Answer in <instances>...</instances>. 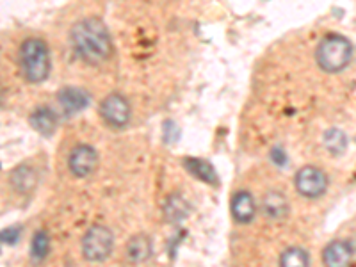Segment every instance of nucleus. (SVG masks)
Segmentation results:
<instances>
[{
    "mask_svg": "<svg viewBox=\"0 0 356 267\" xmlns=\"http://www.w3.org/2000/svg\"><path fill=\"white\" fill-rule=\"evenodd\" d=\"M70 40L75 54L89 65L107 61L113 52L109 31L98 18H84L77 22L70 33Z\"/></svg>",
    "mask_w": 356,
    "mask_h": 267,
    "instance_id": "obj_1",
    "label": "nucleus"
},
{
    "mask_svg": "<svg viewBox=\"0 0 356 267\" xmlns=\"http://www.w3.org/2000/svg\"><path fill=\"white\" fill-rule=\"evenodd\" d=\"M20 65L29 82L40 84L50 73L49 47L40 38H29L20 47Z\"/></svg>",
    "mask_w": 356,
    "mask_h": 267,
    "instance_id": "obj_2",
    "label": "nucleus"
},
{
    "mask_svg": "<svg viewBox=\"0 0 356 267\" xmlns=\"http://www.w3.org/2000/svg\"><path fill=\"white\" fill-rule=\"evenodd\" d=\"M353 59V47L348 38L328 34L321 40L316 50V61L324 72L339 73L349 66Z\"/></svg>",
    "mask_w": 356,
    "mask_h": 267,
    "instance_id": "obj_3",
    "label": "nucleus"
},
{
    "mask_svg": "<svg viewBox=\"0 0 356 267\" xmlns=\"http://www.w3.org/2000/svg\"><path fill=\"white\" fill-rule=\"evenodd\" d=\"M82 255L89 262H104L111 257L114 248V237L107 227L95 225L82 237Z\"/></svg>",
    "mask_w": 356,
    "mask_h": 267,
    "instance_id": "obj_4",
    "label": "nucleus"
},
{
    "mask_svg": "<svg viewBox=\"0 0 356 267\" xmlns=\"http://www.w3.org/2000/svg\"><path fill=\"white\" fill-rule=\"evenodd\" d=\"M294 186L303 198L316 200L323 196L328 189V177L319 168L305 166L296 173Z\"/></svg>",
    "mask_w": 356,
    "mask_h": 267,
    "instance_id": "obj_5",
    "label": "nucleus"
},
{
    "mask_svg": "<svg viewBox=\"0 0 356 267\" xmlns=\"http://www.w3.org/2000/svg\"><path fill=\"white\" fill-rule=\"evenodd\" d=\"M100 114L104 122L113 129H123L130 120V106L129 102L122 95L113 93L106 97L100 104Z\"/></svg>",
    "mask_w": 356,
    "mask_h": 267,
    "instance_id": "obj_6",
    "label": "nucleus"
},
{
    "mask_svg": "<svg viewBox=\"0 0 356 267\" xmlns=\"http://www.w3.org/2000/svg\"><path fill=\"white\" fill-rule=\"evenodd\" d=\"M97 152L93 146L77 145L68 155V168L72 175L79 178H86L97 170Z\"/></svg>",
    "mask_w": 356,
    "mask_h": 267,
    "instance_id": "obj_7",
    "label": "nucleus"
},
{
    "mask_svg": "<svg viewBox=\"0 0 356 267\" xmlns=\"http://www.w3.org/2000/svg\"><path fill=\"white\" fill-rule=\"evenodd\" d=\"M353 262V248L346 241H332L323 250L324 267H349Z\"/></svg>",
    "mask_w": 356,
    "mask_h": 267,
    "instance_id": "obj_8",
    "label": "nucleus"
},
{
    "mask_svg": "<svg viewBox=\"0 0 356 267\" xmlns=\"http://www.w3.org/2000/svg\"><path fill=\"white\" fill-rule=\"evenodd\" d=\"M257 214L255 200L248 191H239L232 198V216L239 225H250Z\"/></svg>",
    "mask_w": 356,
    "mask_h": 267,
    "instance_id": "obj_9",
    "label": "nucleus"
},
{
    "mask_svg": "<svg viewBox=\"0 0 356 267\" xmlns=\"http://www.w3.org/2000/svg\"><path fill=\"white\" fill-rule=\"evenodd\" d=\"M262 212L271 221H282L289 214V202L280 191H267L262 198Z\"/></svg>",
    "mask_w": 356,
    "mask_h": 267,
    "instance_id": "obj_10",
    "label": "nucleus"
},
{
    "mask_svg": "<svg viewBox=\"0 0 356 267\" xmlns=\"http://www.w3.org/2000/svg\"><path fill=\"white\" fill-rule=\"evenodd\" d=\"M152 251H154V244H152V239L148 235H134L129 244H127V260L134 266H139V264H145L150 260Z\"/></svg>",
    "mask_w": 356,
    "mask_h": 267,
    "instance_id": "obj_11",
    "label": "nucleus"
},
{
    "mask_svg": "<svg viewBox=\"0 0 356 267\" xmlns=\"http://www.w3.org/2000/svg\"><path fill=\"white\" fill-rule=\"evenodd\" d=\"M57 100L63 106L65 113L68 114H75L89 106L88 93L77 88H63L57 95Z\"/></svg>",
    "mask_w": 356,
    "mask_h": 267,
    "instance_id": "obj_12",
    "label": "nucleus"
},
{
    "mask_svg": "<svg viewBox=\"0 0 356 267\" xmlns=\"http://www.w3.org/2000/svg\"><path fill=\"white\" fill-rule=\"evenodd\" d=\"M184 166L189 171L193 177H196L198 180L205 184H211L216 186L218 184V173H216L214 166H212L209 161H202V159H184Z\"/></svg>",
    "mask_w": 356,
    "mask_h": 267,
    "instance_id": "obj_13",
    "label": "nucleus"
},
{
    "mask_svg": "<svg viewBox=\"0 0 356 267\" xmlns=\"http://www.w3.org/2000/svg\"><path fill=\"white\" fill-rule=\"evenodd\" d=\"M31 125L43 136H52L54 130L57 127L56 113L49 107H38L33 114H31Z\"/></svg>",
    "mask_w": 356,
    "mask_h": 267,
    "instance_id": "obj_14",
    "label": "nucleus"
},
{
    "mask_svg": "<svg viewBox=\"0 0 356 267\" xmlns=\"http://www.w3.org/2000/svg\"><path fill=\"white\" fill-rule=\"evenodd\" d=\"M11 186L15 187L17 193H31L36 186V173L33 168L20 166L11 173Z\"/></svg>",
    "mask_w": 356,
    "mask_h": 267,
    "instance_id": "obj_15",
    "label": "nucleus"
},
{
    "mask_svg": "<svg viewBox=\"0 0 356 267\" xmlns=\"http://www.w3.org/2000/svg\"><path fill=\"white\" fill-rule=\"evenodd\" d=\"M187 214H189V205H187V202L182 196L173 195L164 203V216H166L170 222L182 221V219L187 218Z\"/></svg>",
    "mask_w": 356,
    "mask_h": 267,
    "instance_id": "obj_16",
    "label": "nucleus"
},
{
    "mask_svg": "<svg viewBox=\"0 0 356 267\" xmlns=\"http://www.w3.org/2000/svg\"><path fill=\"white\" fill-rule=\"evenodd\" d=\"M280 267H310V257L303 248H287L280 257Z\"/></svg>",
    "mask_w": 356,
    "mask_h": 267,
    "instance_id": "obj_17",
    "label": "nucleus"
},
{
    "mask_svg": "<svg viewBox=\"0 0 356 267\" xmlns=\"http://www.w3.org/2000/svg\"><path fill=\"white\" fill-rule=\"evenodd\" d=\"M324 146L332 155H342L348 146V138L346 134L339 129H330L324 134Z\"/></svg>",
    "mask_w": 356,
    "mask_h": 267,
    "instance_id": "obj_18",
    "label": "nucleus"
},
{
    "mask_svg": "<svg viewBox=\"0 0 356 267\" xmlns=\"http://www.w3.org/2000/svg\"><path fill=\"white\" fill-rule=\"evenodd\" d=\"M50 251V239L49 234L44 230L36 232V235L33 237V244H31V257H33L34 262H43L47 257H49Z\"/></svg>",
    "mask_w": 356,
    "mask_h": 267,
    "instance_id": "obj_19",
    "label": "nucleus"
},
{
    "mask_svg": "<svg viewBox=\"0 0 356 267\" xmlns=\"http://www.w3.org/2000/svg\"><path fill=\"white\" fill-rule=\"evenodd\" d=\"M20 234H22L20 227L6 228V230L2 232V243L8 244V246H13V244L18 243V239H20Z\"/></svg>",
    "mask_w": 356,
    "mask_h": 267,
    "instance_id": "obj_20",
    "label": "nucleus"
},
{
    "mask_svg": "<svg viewBox=\"0 0 356 267\" xmlns=\"http://www.w3.org/2000/svg\"><path fill=\"white\" fill-rule=\"evenodd\" d=\"M271 159L275 161V164H280V166H285V162H287V155H285V152L280 146L273 148Z\"/></svg>",
    "mask_w": 356,
    "mask_h": 267,
    "instance_id": "obj_21",
    "label": "nucleus"
}]
</instances>
